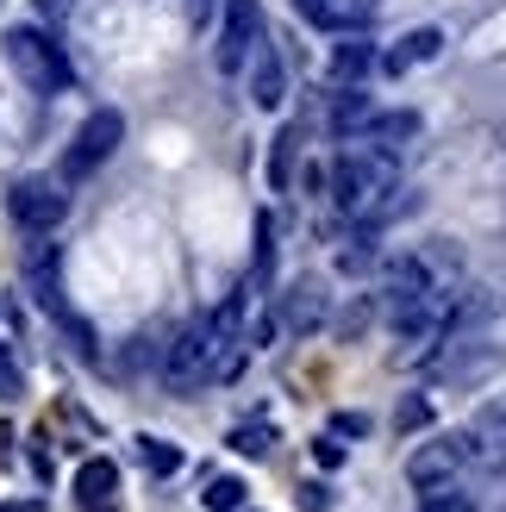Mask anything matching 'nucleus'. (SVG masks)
Instances as JSON below:
<instances>
[{"instance_id": "nucleus-9", "label": "nucleus", "mask_w": 506, "mask_h": 512, "mask_svg": "<svg viewBox=\"0 0 506 512\" xmlns=\"http://www.w3.org/2000/svg\"><path fill=\"white\" fill-rule=\"evenodd\" d=\"M369 69H382V50H375L363 32H338L332 57H325V75H332V82H363Z\"/></svg>"}, {"instance_id": "nucleus-24", "label": "nucleus", "mask_w": 506, "mask_h": 512, "mask_svg": "<svg viewBox=\"0 0 506 512\" xmlns=\"http://www.w3.org/2000/svg\"><path fill=\"white\" fill-rule=\"evenodd\" d=\"M332 431H338V438H363V431H369V419H357V413H338V419H332Z\"/></svg>"}, {"instance_id": "nucleus-16", "label": "nucleus", "mask_w": 506, "mask_h": 512, "mask_svg": "<svg viewBox=\"0 0 506 512\" xmlns=\"http://www.w3.org/2000/svg\"><path fill=\"white\" fill-rule=\"evenodd\" d=\"M138 463L150 469V475H182V444H169V438H138Z\"/></svg>"}, {"instance_id": "nucleus-27", "label": "nucleus", "mask_w": 506, "mask_h": 512, "mask_svg": "<svg viewBox=\"0 0 506 512\" xmlns=\"http://www.w3.org/2000/svg\"><path fill=\"white\" fill-rule=\"evenodd\" d=\"M82 512H107V506H82Z\"/></svg>"}, {"instance_id": "nucleus-10", "label": "nucleus", "mask_w": 506, "mask_h": 512, "mask_svg": "<svg viewBox=\"0 0 506 512\" xmlns=\"http://www.w3.org/2000/svg\"><path fill=\"white\" fill-rule=\"evenodd\" d=\"M369 113H375V100L363 94V82H338L332 94H325V125H332L338 138H357L369 125Z\"/></svg>"}, {"instance_id": "nucleus-12", "label": "nucleus", "mask_w": 506, "mask_h": 512, "mask_svg": "<svg viewBox=\"0 0 506 512\" xmlns=\"http://www.w3.org/2000/svg\"><path fill=\"white\" fill-rule=\"evenodd\" d=\"M257 69H250V100H257L263 113H282V100H288V63H282V50H263L257 44V57H250Z\"/></svg>"}, {"instance_id": "nucleus-14", "label": "nucleus", "mask_w": 506, "mask_h": 512, "mask_svg": "<svg viewBox=\"0 0 506 512\" xmlns=\"http://www.w3.org/2000/svg\"><path fill=\"white\" fill-rule=\"evenodd\" d=\"M419 132V113H369V125L357 132V144H375V150H400Z\"/></svg>"}, {"instance_id": "nucleus-1", "label": "nucleus", "mask_w": 506, "mask_h": 512, "mask_svg": "<svg viewBox=\"0 0 506 512\" xmlns=\"http://www.w3.org/2000/svg\"><path fill=\"white\" fill-rule=\"evenodd\" d=\"M382 194H394V150H344L332 163V207L338 213H369L382 207Z\"/></svg>"}, {"instance_id": "nucleus-21", "label": "nucleus", "mask_w": 506, "mask_h": 512, "mask_svg": "<svg viewBox=\"0 0 506 512\" xmlns=\"http://www.w3.org/2000/svg\"><path fill=\"white\" fill-rule=\"evenodd\" d=\"M419 512H475V500H469V494H457V488H425Z\"/></svg>"}, {"instance_id": "nucleus-7", "label": "nucleus", "mask_w": 506, "mask_h": 512, "mask_svg": "<svg viewBox=\"0 0 506 512\" xmlns=\"http://www.w3.org/2000/svg\"><path fill=\"white\" fill-rule=\"evenodd\" d=\"M119 138H125L119 107H94V113L82 119V132H75L69 150H63V182H88V175L119 150Z\"/></svg>"}, {"instance_id": "nucleus-17", "label": "nucleus", "mask_w": 506, "mask_h": 512, "mask_svg": "<svg viewBox=\"0 0 506 512\" xmlns=\"http://www.w3.org/2000/svg\"><path fill=\"white\" fill-rule=\"evenodd\" d=\"M244 481L238 475H213L207 481V494H200V506H207V512H244Z\"/></svg>"}, {"instance_id": "nucleus-2", "label": "nucleus", "mask_w": 506, "mask_h": 512, "mask_svg": "<svg viewBox=\"0 0 506 512\" xmlns=\"http://www.w3.org/2000/svg\"><path fill=\"white\" fill-rule=\"evenodd\" d=\"M7 63L32 94H69L75 88V69L63 57V44L50 32H38V25H13L7 32Z\"/></svg>"}, {"instance_id": "nucleus-5", "label": "nucleus", "mask_w": 506, "mask_h": 512, "mask_svg": "<svg viewBox=\"0 0 506 512\" xmlns=\"http://www.w3.org/2000/svg\"><path fill=\"white\" fill-rule=\"evenodd\" d=\"M263 44V0H225L219 7V32H213V69L238 75Z\"/></svg>"}, {"instance_id": "nucleus-19", "label": "nucleus", "mask_w": 506, "mask_h": 512, "mask_svg": "<svg viewBox=\"0 0 506 512\" xmlns=\"http://www.w3.org/2000/svg\"><path fill=\"white\" fill-rule=\"evenodd\" d=\"M294 175V132H275V150H269V188L282 194Z\"/></svg>"}, {"instance_id": "nucleus-13", "label": "nucleus", "mask_w": 506, "mask_h": 512, "mask_svg": "<svg viewBox=\"0 0 506 512\" xmlns=\"http://www.w3.org/2000/svg\"><path fill=\"white\" fill-rule=\"evenodd\" d=\"M113 494H119V469L107 456H94V463L75 469V506H113Z\"/></svg>"}, {"instance_id": "nucleus-25", "label": "nucleus", "mask_w": 506, "mask_h": 512, "mask_svg": "<svg viewBox=\"0 0 506 512\" xmlns=\"http://www.w3.org/2000/svg\"><path fill=\"white\" fill-rule=\"evenodd\" d=\"M319 463H325V469H338V463H344V444L325 438V444H319Z\"/></svg>"}, {"instance_id": "nucleus-6", "label": "nucleus", "mask_w": 506, "mask_h": 512, "mask_svg": "<svg viewBox=\"0 0 506 512\" xmlns=\"http://www.w3.org/2000/svg\"><path fill=\"white\" fill-rule=\"evenodd\" d=\"M7 213L32 238L57 232V225L69 219V182L63 175H25V182H13V194H7Z\"/></svg>"}, {"instance_id": "nucleus-4", "label": "nucleus", "mask_w": 506, "mask_h": 512, "mask_svg": "<svg viewBox=\"0 0 506 512\" xmlns=\"http://www.w3.org/2000/svg\"><path fill=\"white\" fill-rule=\"evenodd\" d=\"M469 463H488L482 438H475V431H450V438H432L407 456V481L413 488H450Z\"/></svg>"}, {"instance_id": "nucleus-26", "label": "nucleus", "mask_w": 506, "mask_h": 512, "mask_svg": "<svg viewBox=\"0 0 506 512\" xmlns=\"http://www.w3.org/2000/svg\"><path fill=\"white\" fill-rule=\"evenodd\" d=\"M188 13H194V19H207V13H213V0H188Z\"/></svg>"}, {"instance_id": "nucleus-3", "label": "nucleus", "mask_w": 506, "mask_h": 512, "mask_svg": "<svg viewBox=\"0 0 506 512\" xmlns=\"http://www.w3.org/2000/svg\"><path fill=\"white\" fill-rule=\"evenodd\" d=\"M219 350H225V338L213 331V319L182 325V331H175V344L163 350V388L194 394L200 381H213V375H219Z\"/></svg>"}, {"instance_id": "nucleus-20", "label": "nucleus", "mask_w": 506, "mask_h": 512, "mask_svg": "<svg viewBox=\"0 0 506 512\" xmlns=\"http://www.w3.org/2000/svg\"><path fill=\"white\" fill-rule=\"evenodd\" d=\"M225 444H232L238 456H269L275 431H269V425H238V431H232V438H225Z\"/></svg>"}, {"instance_id": "nucleus-8", "label": "nucleus", "mask_w": 506, "mask_h": 512, "mask_svg": "<svg viewBox=\"0 0 506 512\" xmlns=\"http://www.w3.org/2000/svg\"><path fill=\"white\" fill-rule=\"evenodd\" d=\"M325 313H332V294H325L319 281H294V294H282V325L294 338H313L325 325Z\"/></svg>"}, {"instance_id": "nucleus-15", "label": "nucleus", "mask_w": 506, "mask_h": 512, "mask_svg": "<svg viewBox=\"0 0 506 512\" xmlns=\"http://www.w3.org/2000/svg\"><path fill=\"white\" fill-rule=\"evenodd\" d=\"M294 7L307 25H319V32H357L363 25V13L350 7V0H294Z\"/></svg>"}, {"instance_id": "nucleus-23", "label": "nucleus", "mask_w": 506, "mask_h": 512, "mask_svg": "<svg viewBox=\"0 0 506 512\" xmlns=\"http://www.w3.org/2000/svg\"><path fill=\"white\" fill-rule=\"evenodd\" d=\"M425 419H432V406H425V400H419V394H413V400H407V406H400V431H419V425H425Z\"/></svg>"}, {"instance_id": "nucleus-28", "label": "nucleus", "mask_w": 506, "mask_h": 512, "mask_svg": "<svg viewBox=\"0 0 506 512\" xmlns=\"http://www.w3.org/2000/svg\"><path fill=\"white\" fill-rule=\"evenodd\" d=\"M44 7H63V0H44Z\"/></svg>"}, {"instance_id": "nucleus-11", "label": "nucleus", "mask_w": 506, "mask_h": 512, "mask_svg": "<svg viewBox=\"0 0 506 512\" xmlns=\"http://www.w3.org/2000/svg\"><path fill=\"white\" fill-rule=\"evenodd\" d=\"M438 57H444V32H438V25H413L394 50H382V75H407V69L438 63Z\"/></svg>"}, {"instance_id": "nucleus-18", "label": "nucleus", "mask_w": 506, "mask_h": 512, "mask_svg": "<svg viewBox=\"0 0 506 512\" xmlns=\"http://www.w3.org/2000/svg\"><path fill=\"white\" fill-rule=\"evenodd\" d=\"M469 431L482 438V450H488V456H506V400H494V406H488V413L475 419Z\"/></svg>"}, {"instance_id": "nucleus-22", "label": "nucleus", "mask_w": 506, "mask_h": 512, "mask_svg": "<svg viewBox=\"0 0 506 512\" xmlns=\"http://www.w3.org/2000/svg\"><path fill=\"white\" fill-rule=\"evenodd\" d=\"M19 394V363H13V344L0 338V400H13Z\"/></svg>"}]
</instances>
